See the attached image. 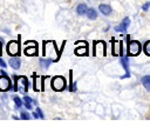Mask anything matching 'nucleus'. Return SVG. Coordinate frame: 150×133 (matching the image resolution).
<instances>
[{
	"mask_svg": "<svg viewBox=\"0 0 150 133\" xmlns=\"http://www.w3.org/2000/svg\"><path fill=\"white\" fill-rule=\"evenodd\" d=\"M149 5H150V2H149Z\"/></svg>",
	"mask_w": 150,
	"mask_h": 133,
	"instance_id": "nucleus-24",
	"label": "nucleus"
},
{
	"mask_svg": "<svg viewBox=\"0 0 150 133\" xmlns=\"http://www.w3.org/2000/svg\"><path fill=\"white\" fill-rule=\"evenodd\" d=\"M141 81H142V85L144 86V88L150 91V75H144Z\"/></svg>",
	"mask_w": 150,
	"mask_h": 133,
	"instance_id": "nucleus-10",
	"label": "nucleus"
},
{
	"mask_svg": "<svg viewBox=\"0 0 150 133\" xmlns=\"http://www.w3.org/2000/svg\"><path fill=\"white\" fill-rule=\"evenodd\" d=\"M150 5H148V4H145V5H143V11H148V7H149Z\"/></svg>",
	"mask_w": 150,
	"mask_h": 133,
	"instance_id": "nucleus-22",
	"label": "nucleus"
},
{
	"mask_svg": "<svg viewBox=\"0 0 150 133\" xmlns=\"http://www.w3.org/2000/svg\"><path fill=\"white\" fill-rule=\"evenodd\" d=\"M20 65H21V61H20V59H19L16 55L9 59V66H11L12 68L18 69V68H20Z\"/></svg>",
	"mask_w": 150,
	"mask_h": 133,
	"instance_id": "nucleus-8",
	"label": "nucleus"
},
{
	"mask_svg": "<svg viewBox=\"0 0 150 133\" xmlns=\"http://www.w3.org/2000/svg\"><path fill=\"white\" fill-rule=\"evenodd\" d=\"M14 102H15V105H16L18 107H21V106H22V100H21L20 98H18V97L14 98Z\"/></svg>",
	"mask_w": 150,
	"mask_h": 133,
	"instance_id": "nucleus-18",
	"label": "nucleus"
},
{
	"mask_svg": "<svg viewBox=\"0 0 150 133\" xmlns=\"http://www.w3.org/2000/svg\"><path fill=\"white\" fill-rule=\"evenodd\" d=\"M1 47H2V44L0 42V56H1Z\"/></svg>",
	"mask_w": 150,
	"mask_h": 133,
	"instance_id": "nucleus-23",
	"label": "nucleus"
},
{
	"mask_svg": "<svg viewBox=\"0 0 150 133\" xmlns=\"http://www.w3.org/2000/svg\"><path fill=\"white\" fill-rule=\"evenodd\" d=\"M98 49H101V56H105V42L103 41L94 42V54H96Z\"/></svg>",
	"mask_w": 150,
	"mask_h": 133,
	"instance_id": "nucleus-6",
	"label": "nucleus"
},
{
	"mask_svg": "<svg viewBox=\"0 0 150 133\" xmlns=\"http://www.w3.org/2000/svg\"><path fill=\"white\" fill-rule=\"evenodd\" d=\"M21 119H23V120H28V119H29V114L26 113V112H22V113H21Z\"/></svg>",
	"mask_w": 150,
	"mask_h": 133,
	"instance_id": "nucleus-19",
	"label": "nucleus"
},
{
	"mask_svg": "<svg viewBox=\"0 0 150 133\" xmlns=\"http://www.w3.org/2000/svg\"><path fill=\"white\" fill-rule=\"evenodd\" d=\"M0 66H1L2 68H4V67H6V64H5V61H4L1 58H0Z\"/></svg>",
	"mask_w": 150,
	"mask_h": 133,
	"instance_id": "nucleus-21",
	"label": "nucleus"
},
{
	"mask_svg": "<svg viewBox=\"0 0 150 133\" xmlns=\"http://www.w3.org/2000/svg\"><path fill=\"white\" fill-rule=\"evenodd\" d=\"M141 49H142V46L138 41H136V40L128 41V54L129 55H132V56L138 55Z\"/></svg>",
	"mask_w": 150,
	"mask_h": 133,
	"instance_id": "nucleus-1",
	"label": "nucleus"
},
{
	"mask_svg": "<svg viewBox=\"0 0 150 133\" xmlns=\"http://www.w3.org/2000/svg\"><path fill=\"white\" fill-rule=\"evenodd\" d=\"M98 9H100V12L102 13V14H104V15H109L110 13H111V7L109 6V5H105V4H101L100 6H98Z\"/></svg>",
	"mask_w": 150,
	"mask_h": 133,
	"instance_id": "nucleus-9",
	"label": "nucleus"
},
{
	"mask_svg": "<svg viewBox=\"0 0 150 133\" xmlns=\"http://www.w3.org/2000/svg\"><path fill=\"white\" fill-rule=\"evenodd\" d=\"M23 101H25V106L27 107V108H32V99L29 98V97H25L23 98Z\"/></svg>",
	"mask_w": 150,
	"mask_h": 133,
	"instance_id": "nucleus-15",
	"label": "nucleus"
},
{
	"mask_svg": "<svg viewBox=\"0 0 150 133\" xmlns=\"http://www.w3.org/2000/svg\"><path fill=\"white\" fill-rule=\"evenodd\" d=\"M16 85H18V89L21 93H26L28 91V80L26 77L16 78Z\"/></svg>",
	"mask_w": 150,
	"mask_h": 133,
	"instance_id": "nucleus-4",
	"label": "nucleus"
},
{
	"mask_svg": "<svg viewBox=\"0 0 150 133\" xmlns=\"http://www.w3.org/2000/svg\"><path fill=\"white\" fill-rule=\"evenodd\" d=\"M7 53L12 56H15V55H19L20 53V45L18 41L15 40H12L7 44Z\"/></svg>",
	"mask_w": 150,
	"mask_h": 133,
	"instance_id": "nucleus-3",
	"label": "nucleus"
},
{
	"mask_svg": "<svg viewBox=\"0 0 150 133\" xmlns=\"http://www.w3.org/2000/svg\"><path fill=\"white\" fill-rule=\"evenodd\" d=\"M50 62H52V60H45V59H41V65L43 66V68H48V66L50 65Z\"/></svg>",
	"mask_w": 150,
	"mask_h": 133,
	"instance_id": "nucleus-17",
	"label": "nucleus"
},
{
	"mask_svg": "<svg viewBox=\"0 0 150 133\" xmlns=\"http://www.w3.org/2000/svg\"><path fill=\"white\" fill-rule=\"evenodd\" d=\"M12 82H11V79L7 77V74H1L0 77V91L5 92V91H8L12 86Z\"/></svg>",
	"mask_w": 150,
	"mask_h": 133,
	"instance_id": "nucleus-5",
	"label": "nucleus"
},
{
	"mask_svg": "<svg viewBox=\"0 0 150 133\" xmlns=\"http://www.w3.org/2000/svg\"><path fill=\"white\" fill-rule=\"evenodd\" d=\"M25 53H26L27 55H34V54L36 53V47H27V48L25 49Z\"/></svg>",
	"mask_w": 150,
	"mask_h": 133,
	"instance_id": "nucleus-14",
	"label": "nucleus"
},
{
	"mask_svg": "<svg viewBox=\"0 0 150 133\" xmlns=\"http://www.w3.org/2000/svg\"><path fill=\"white\" fill-rule=\"evenodd\" d=\"M87 11H88V8H87L86 4H80V5L77 6V8H76V12H77V14H80V15H82V14H86V13H87Z\"/></svg>",
	"mask_w": 150,
	"mask_h": 133,
	"instance_id": "nucleus-12",
	"label": "nucleus"
},
{
	"mask_svg": "<svg viewBox=\"0 0 150 133\" xmlns=\"http://www.w3.org/2000/svg\"><path fill=\"white\" fill-rule=\"evenodd\" d=\"M143 49H144L145 54L150 56V40H149V41H146V42L144 44V46H143Z\"/></svg>",
	"mask_w": 150,
	"mask_h": 133,
	"instance_id": "nucleus-16",
	"label": "nucleus"
},
{
	"mask_svg": "<svg viewBox=\"0 0 150 133\" xmlns=\"http://www.w3.org/2000/svg\"><path fill=\"white\" fill-rule=\"evenodd\" d=\"M36 112H38V114L40 115V118L42 119V118H43V114H42V112H41V109H40V108H36Z\"/></svg>",
	"mask_w": 150,
	"mask_h": 133,
	"instance_id": "nucleus-20",
	"label": "nucleus"
},
{
	"mask_svg": "<svg viewBox=\"0 0 150 133\" xmlns=\"http://www.w3.org/2000/svg\"><path fill=\"white\" fill-rule=\"evenodd\" d=\"M87 53H88L87 45L83 46V47H81V48H76L75 49V54H77V55H87Z\"/></svg>",
	"mask_w": 150,
	"mask_h": 133,
	"instance_id": "nucleus-13",
	"label": "nucleus"
},
{
	"mask_svg": "<svg viewBox=\"0 0 150 133\" xmlns=\"http://www.w3.org/2000/svg\"><path fill=\"white\" fill-rule=\"evenodd\" d=\"M86 14H87L88 19H90V20H95L97 18V13H96V11L94 8H88V11H87Z\"/></svg>",
	"mask_w": 150,
	"mask_h": 133,
	"instance_id": "nucleus-11",
	"label": "nucleus"
},
{
	"mask_svg": "<svg viewBox=\"0 0 150 133\" xmlns=\"http://www.w3.org/2000/svg\"><path fill=\"white\" fill-rule=\"evenodd\" d=\"M52 87L54 91H63L66 87V80L63 77L57 75L52 79Z\"/></svg>",
	"mask_w": 150,
	"mask_h": 133,
	"instance_id": "nucleus-2",
	"label": "nucleus"
},
{
	"mask_svg": "<svg viewBox=\"0 0 150 133\" xmlns=\"http://www.w3.org/2000/svg\"><path fill=\"white\" fill-rule=\"evenodd\" d=\"M129 25H130V19L129 18H124L123 21L118 26L115 27V31H117V32H124V31H127V28L129 27Z\"/></svg>",
	"mask_w": 150,
	"mask_h": 133,
	"instance_id": "nucleus-7",
	"label": "nucleus"
}]
</instances>
